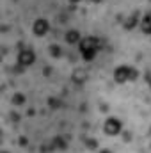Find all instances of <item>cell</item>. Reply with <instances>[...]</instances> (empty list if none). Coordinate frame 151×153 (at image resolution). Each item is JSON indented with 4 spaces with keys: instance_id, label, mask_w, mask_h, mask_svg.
<instances>
[{
    "instance_id": "cell-1",
    "label": "cell",
    "mask_w": 151,
    "mask_h": 153,
    "mask_svg": "<svg viewBox=\"0 0 151 153\" xmlns=\"http://www.w3.org/2000/svg\"><path fill=\"white\" fill-rule=\"evenodd\" d=\"M98 50H100V41L96 38H85L82 43H80V52H82V55H84V59H93L96 53H98Z\"/></svg>"
},
{
    "instance_id": "cell-2",
    "label": "cell",
    "mask_w": 151,
    "mask_h": 153,
    "mask_svg": "<svg viewBox=\"0 0 151 153\" xmlns=\"http://www.w3.org/2000/svg\"><path fill=\"white\" fill-rule=\"evenodd\" d=\"M135 71L133 70H130L128 66H119L117 70H115V73H114V76H115V80L117 82H124V80H128V78H135Z\"/></svg>"
},
{
    "instance_id": "cell-3",
    "label": "cell",
    "mask_w": 151,
    "mask_h": 153,
    "mask_svg": "<svg viewBox=\"0 0 151 153\" xmlns=\"http://www.w3.org/2000/svg\"><path fill=\"white\" fill-rule=\"evenodd\" d=\"M34 59H36V55H34V52L29 50V48H23V50L20 52V55H18V62H20L21 66H30V64L34 62Z\"/></svg>"
},
{
    "instance_id": "cell-4",
    "label": "cell",
    "mask_w": 151,
    "mask_h": 153,
    "mask_svg": "<svg viewBox=\"0 0 151 153\" xmlns=\"http://www.w3.org/2000/svg\"><path fill=\"white\" fill-rule=\"evenodd\" d=\"M119 130H121V123H119V119H115V117H109V119L105 121V134H109V135H115V134H119Z\"/></svg>"
},
{
    "instance_id": "cell-5",
    "label": "cell",
    "mask_w": 151,
    "mask_h": 153,
    "mask_svg": "<svg viewBox=\"0 0 151 153\" xmlns=\"http://www.w3.org/2000/svg\"><path fill=\"white\" fill-rule=\"evenodd\" d=\"M46 32H48V22L43 20V18L36 20V23H34V34L36 36H44Z\"/></svg>"
},
{
    "instance_id": "cell-6",
    "label": "cell",
    "mask_w": 151,
    "mask_h": 153,
    "mask_svg": "<svg viewBox=\"0 0 151 153\" xmlns=\"http://www.w3.org/2000/svg\"><path fill=\"white\" fill-rule=\"evenodd\" d=\"M141 27L146 34H151V16H146L142 22H141Z\"/></svg>"
},
{
    "instance_id": "cell-7",
    "label": "cell",
    "mask_w": 151,
    "mask_h": 153,
    "mask_svg": "<svg viewBox=\"0 0 151 153\" xmlns=\"http://www.w3.org/2000/svg\"><path fill=\"white\" fill-rule=\"evenodd\" d=\"M78 38H80V36H78V32H76V30H70V32L66 34V41H68V43H76Z\"/></svg>"
},
{
    "instance_id": "cell-8",
    "label": "cell",
    "mask_w": 151,
    "mask_h": 153,
    "mask_svg": "<svg viewBox=\"0 0 151 153\" xmlns=\"http://www.w3.org/2000/svg\"><path fill=\"white\" fill-rule=\"evenodd\" d=\"M53 146L59 148V150H64V148H66V143H64L61 137H57V139H53Z\"/></svg>"
},
{
    "instance_id": "cell-9",
    "label": "cell",
    "mask_w": 151,
    "mask_h": 153,
    "mask_svg": "<svg viewBox=\"0 0 151 153\" xmlns=\"http://www.w3.org/2000/svg\"><path fill=\"white\" fill-rule=\"evenodd\" d=\"M23 102H25V98H23L21 94H14V98H13V103H14V105H21Z\"/></svg>"
},
{
    "instance_id": "cell-10",
    "label": "cell",
    "mask_w": 151,
    "mask_h": 153,
    "mask_svg": "<svg viewBox=\"0 0 151 153\" xmlns=\"http://www.w3.org/2000/svg\"><path fill=\"white\" fill-rule=\"evenodd\" d=\"M84 78H85V73H84V71H76L75 73V80L76 82H82Z\"/></svg>"
},
{
    "instance_id": "cell-11",
    "label": "cell",
    "mask_w": 151,
    "mask_h": 153,
    "mask_svg": "<svg viewBox=\"0 0 151 153\" xmlns=\"http://www.w3.org/2000/svg\"><path fill=\"white\" fill-rule=\"evenodd\" d=\"M50 52H52V55H61V50H59V46H55V45L52 46V50H50Z\"/></svg>"
},
{
    "instance_id": "cell-12",
    "label": "cell",
    "mask_w": 151,
    "mask_h": 153,
    "mask_svg": "<svg viewBox=\"0 0 151 153\" xmlns=\"http://www.w3.org/2000/svg\"><path fill=\"white\" fill-rule=\"evenodd\" d=\"M101 153H110V152H107V150H103V152H101Z\"/></svg>"
},
{
    "instance_id": "cell-13",
    "label": "cell",
    "mask_w": 151,
    "mask_h": 153,
    "mask_svg": "<svg viewBox=\"0 0 151 153\" xmlns=\"http://www.w3.org/2000/svg\"><path fill=\"white\" fill-rule=\"evenodd\" d=\"M71 2H76V0H71Z\"/></svg>"
},
{
    "instance_id": "cell-14",
    "label": "cell",
    "mask_w": 151,
    "mask_h": 153,
    "mask_svg": "<svg viewBox=\"0 0 151 153\" xmlns=\"http://www.w3.org/2000/svg\"><path fill=\"white\" fill-rule=\"evenodd\" d=\"M4 153H5V152H4Z\"/></svg>"
}]
</instances>
